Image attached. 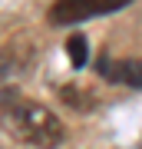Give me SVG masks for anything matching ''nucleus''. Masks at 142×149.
I'll use <instances>...</instances> for the list:
<instances>
[{"mask_svg": "<svg viewBox=\"0 0 142 149\" xmlns=\"http://www.w3.org/2000/svg\"><path fill=\"white\" fill-rule=\"evenodd\" d=\"M0 126L17 143L37 146V149H56L66 139V129L46 106L26 100L20 90H0Z\"/></svg>", "mask_w": 142, "mask_h": 149, "instance_id": "obj_1", "label": "nucleus"}, {"mask_svg": "<svg viewBox=\"0 0 142 149\" xmlns=\"http://www.w3.org/2000/svg\"><path fill=\"white\" fill-rule=\"evenodd\" d=\"M132 0H56L50 7V23L56 27H69V23L89 20V17H103V13H116L122 7H129Z\"/></svg>", "mask_w": 142, "mask_h": 149, "instance_id": "obj_2", "label": "nucleus"}, {"mask_svg": "<svg viewBox=\"0 0 142 149\" xmlns=\"http://www.w3.org/2000/svg\"><path fill=\"white\" fill-rule=\"evenodd\" d=\"M30 63H33V47L26 40H10L7 47H0V83L30 70Z\"/></svg>", "mask_w": 142, "mask_h": 149, "instance_id": "obj_3", "label": "nucleus"}, {"mask_svg": "<svg viewBox=\"0 0 142 149\" xmlns=\"http://www.w3.org/2000/svg\"><path fill=\"white\" fill-rule=\"evenodd\" d=\"M99 76L122 86H142V60H99Z\"/></svg>", "mask_w": 142, "mask_h": 149, "instance_id": "obj_4", "label": "nucleus"}, {"mask_svg": "<svg viewBox=\"0 0 142 149\" xmlns=\"http://www.w3.org/2000/svg\"><path fill=\"white\" fill-rule=\"evenodd\" d=\"M60 100H63L69 109H83V113L96 106L93 96H89V90H79V86H63V90H60Z\"/></svg>", "mask_w": 142, "mask_h": 149, "instance_id": "obj_5", "label": "nucleus"}, {"mask_svg": "<svg viewBox=\"0 0 142 149\" xmlns=\"http://www.w3.org/2000/svg\"><path fill=\"white\" fill-rule=\"evenodd\" d=\"M66 56L73 66H86V60H89V43H86L83 33H76V37L66 40Z\"/></svg>", "mask_w": 142, "mask_h": 149, "instance_id": "obj_6", "label": "nucleus"}]
</instances>
